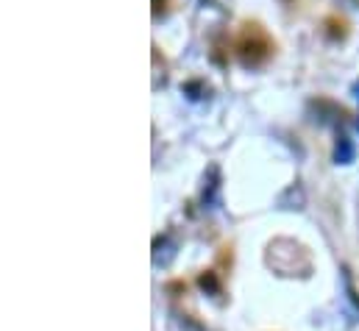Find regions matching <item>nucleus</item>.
Here are the masks:
<instances>
[{
	"instance_id": "1",
	"label": "nucleus",
	"mask_w": 359,
	"mask_h": 331,
	"mask_svg": "<svg viewBox=\"0 0 359 331\" xmlns=\"http://www.w3.org/2000/svg\"><path fill=\"white\" fill-rule=\"evenodd\" d=\"M234 56L245 67H265L276 56V39L259 20H245L234 36Z\"/></svg>"
},
{
	"instance_id": "2",
	"label": "nucleus",
	"mask_w": 359,
	"mask_h": 331,
	"mask_svg": "<svg viewBox=\"0 0 359 331\" xmlns=\"http://www.w3.org/2000/svg\"><path fill=\"white\" fill-rule=\"evenodd\" d=\"M323 25L329 28V36H332V39H343V36L348 34V22H346L343 17H334V14H332V17H326Z\"/></svg>"
},
{
	"instance_id": "3",
	"label": "nucleus",
	"mask_w": 359,
	"mask_h": 331,
	"mask_svg": "<svg viewBox=\"0 0 359 331\" xmlns=\"http://www.w3.org/2000/svg\"><path fill=\"white\" fill-rule=\"evenodd\" d=\"M170 6V0H154V14H159V11H165Z\"/></svg>"
}]
</instances>
